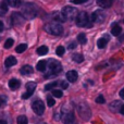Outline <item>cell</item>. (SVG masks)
Instances as JSON below:
<instances>
[{
    "label": "cell",
    "instance_id": "obj_12",
    "mask_svg": "<svg viewBox=\"0 0 124 124\" xmlns=\"http://www.w3.org/2000/svg\"><path fill=\"white\" fill-rule=\"evenodd\" d=\"M77 77H78V74H77V72H76V71H74V70L69 71V72L66 73V78H68V81L71 82V83L76 82Z\"/></svg>",
    "mask_w": 124,
    "mask_h": 124
},
{
    "label": "cell",
    "instance_id": "obj_36",
    "mask_svg": "<svg viewBox=\"0 0 124 124\" xmlns=\"http://www.w3.org/2000/svg\"><path fill=\"white\" fill-rule=\"evenodd\" d=\"M60 84H61V87L63 88V89H66V88L69 87L68 82H60Z\"/></svg>",
    "mask_w": 124,
    "mask_h": 124
},
{
    "label": "cell",
    "instance_id": "obj_41",
    "mask_svg": "<svg viewBox=\"0 0 124 124\" xmlns=\"http://www.w3.org/2000/svg\"><path fill=\"white\" fill-rule=\"evenodd\" d=\"M0 124H7V122L4 120H0Z\"/></svg>",
    "mask_w": 124,
    "mask_h": 124
},
{
    "label": "cell",
    "instance_id": "obj_43",
    "mask_svg": "<svg viewBox=\"0 0 124 124\" xmlns=\"http://www.w3.org/2000/svg\"><path fill=\"white\" fill-rule=\"evenodd\" d=\"M37 124H47V123H44V122H40V123H37Z\"/></svg>",
    "mask_w": 124,
    "mask_h": 124
},
{
    "label": "cell",
    "instance_id": "obj_39",
    "mask_svg": "<svg viewBox=\"0 0 124 124\" xmlns=\"http://www.w3.org/2000/svg\"><path fill=\"white\" fill-rule=\"evenodd\" d=\"M3 27H4V26H3V23L0 21V32H2V31H3Z\"/></svg>",
    "mask_w": 124,
    "mask_h": 124
},
{
    "label": "cell",
    "instance_id": "obj_6",
    "mask_svg": "<svg viewBox=\"0 0 124 124\" xmlns=\"http://www.w3.org/2000/svg\"><path fill=\"white\" fill-rule=\"evenodd\" d=\"M77 111H78L81 118L84 119V120H88V119L90 118V116H92L89 108H88V106L85 105V103H79V105L77 106Z\"/></svg>",
    "mask_w": 124,
    "mask_h": 124
},
{
    "label": "cell",
    "instance_id": "obj_17",
    "mask_svg": "<svg viewBox=\"0 0 124 124\" xmlns=\"http://www.w3.org/2000/svg\"><path fill=\"white\" fill-rule=\"evenodd\" d=\"M97 4H98L100 8L106 9V8H109V7H111L112 1H111V0H98V1H97Z\"/></svg>",
    "mask_w": 124,
    "mask_h": 124
},
{
    "label": "cell",
    "instance_id": "obj_37",
    "mask_svg": "<svg viewBox=\"0 0 124 124\" xmlns=\"http://www.w3.org/2000/svg\"><path fill=\"white\" fill-rule=\"evenodd\" d=\"M75 47H76V44L75 43H71L70 45H69V49H74Z\"/></svg>",
    "mask_w": 124,
    "mask_h": 124
},
{
    "label": "cell",
    "instance_id": "obj_40",
    "mask_svg": "<svg viewBox=\"0 0 124 124\" xmlns=\"http://www.w3.org/2000/svg\"><path fill=\"white\" fill-rule=\"evenodd\" d=\"M120 112H121V113H122L123 116H124V105L122 106V107H121V109H120Z\"/></svg>",
    "mask_w": 124,
    "mask_h": 124
},
{
    "label": "cell",
    "instance_id": "obj_28",
    "mask_svg": "<svg viewBox=\"0 0 124 124\" xmlns=\"http://www.w3.org/2000/svg\"><path fill=\"white\" fill-rule=\"evenodd\" d=\"M52 96L57 97V98H61V97L63 96V93H62V90H60V89H54L52 90Z\"/></svg>",
    "mask_w": 124,
    "mask_h": 124
},
{
    "label": "cell",
    "instance_id": "obj_20",
    "mask_svg": "<svg viewBox=\"0 0 124 124\" xmlns=\"http://www.w3.org/2000/svg\"><path fill=\"white\" fill-rule=\"evenodd\" d=\"M121 32H122V28H121V26H119V25L113 26V28L111 30V34L113 35V36H120Z\"/></svg>",
    "mask_w": 124,
    "mask_h": 124
},
{
    "label": "cell",
    "instance_id": "obj_11",
    "mask_svg": "<svg viewBox=\"0 0 124 124\" xmlns=\"http://www.w3.org/2000/svg\"><path fill=\"white\" fill-rule=\"evenodd\" d=\"M62 120H63L64 124H74V121H75L74 113H73L72 111L65 112V113H63V116H62Z\"/></svg>",
    "mask_w": 124,
    "mask_h": 124
},
{
    "label": "cell",
    "instance_id": "obj_19",
    "mask_svg": "<svg viewBox=\"0 0 124 124\" xmlns=\"http://www.w3.org/2000/svg\"><path fill=\"white\" fill-rule=\"evenodd\" d=\"M7 4L13 7V8H17V7L22 6V2L20 1V0H8V1H7Z\"/></svg>",
    "mask_w": 124,
    "mask_h": 124
},
{
    "label": "cell",
    "instance_id": "obj_4",
    "mask_svg": "<svg viewBox=\"0 0 124 124\" xmlns=\"http://www.w3.org/2000/svg\"><path fill=\"white\" fill-rule=\"evenodd\" d=\"M75 21H76V25L79 26V27H92V24L89 22V16L84 11L83 12H79L77 14Z\"/></svg>",
    "mask_w": 124,
    "mask_h": 124
},
{
    "label": "cell",
    "instance_id": "obj_32",
    "mask_svg": "<svg viewBox=\"0 0 124 124\" xmlns=\"http://www.w3.org/2000/svg\"><path fill=\"white\" fill-rule=\"evenodd\" d=\"M47 105L49 106V107H52V106L56 105V101H54V99L52 98V97H47Z\"/></svg>",
    "mask_w": 124,
    "mask_h": 124
},
{
    "label": "cell",
    "instance_id": "obj_33",
    "mask_svg": "<svg viewBox=\"0 0 124 124\" xmlns=\"http://www.w3.org/2000/svg\"><path fill=\"white\" fill-rule=\"evenodd\" d=\"M96 102L97 103H105L106 100H105V98H103V96H101V95H100V96L97 97V98H96Z\"/></svg>",
    "mask_w": 124,
    "mask_h": 124
},
{
    "label": "cell",
    "instance_id": "obj_2",
    "mask_svg": "<svg viewBox=\"0 0 124 124\" xmlns=\"http://www.w3.org/2000/svg\"><path fill=\"white\" fill-rule=\"evenodd\" d=\"M48 69H49V72L46 73V77H49L50 75L54 76L57 75L62 71V65L59 61L57 60H48Z\"/></svg>",
    "mask_w": 124,
    "mask_h": 124
},
{
    "label": "cell",
    "instance_id": "obj_25",
    "mask_svg": "<svg viewBox=\"0 0 124 124\" xmlns=\"http://www.w3.org/2000/svg\"><path fill=\"white\" fill-rule=\"evenodd\" d=\"M77 40H78V43H81L82 45L86 44V43H87V38H86V35L83 34V33L78 34V36H77Z\"/></svg>",
    "mask_w": 124,
    "mask_h": 124
},
{
    "label": "cell",
    "instance_id": "obj_24",
    "mask_svg": "<svg viewBox=\"0 0 124 124\" xmlns=\"http://www.w3.org/2000/svg\"><path fill=\"white\" fill-rule=\"evenodd\" d=\"M54 20H56L57 22H61V23L66 21V19L63 16V14H62V13H59V12L54 13Z\"/></svg>",
    "mask_w": 124,
    "mask_h": 124
},
{
    "label": "cell",
    "instance_id": "obj_14",
    "mask_svg": "<svg viewBox=\"0 0 124 124\" xmlns=\"http://www.w3.org/2000/svg\"><path fill=\"white\" fill-rule=\"evenodd\" d=\"M33 72H34V69L31 65H24V66H22L21 70H20V73H21L22 75H30V74H32Z\"/></svg>",
    "mask_w": 124,
    "mask_h": 124
},
{
    "label": "cell",
    "instance_id": "obj_18",
    "mask_svg": "<svg viewBox=\"0 0 124 124\" xmlns=\"http://www.w3.org/2000/svg\"><path fill=\"white\" fill-rule=\"evenodd\" d=\"M72 60L74 62H76V63H82L84 61V57L81 54H74L72 56Z\"/></svg>",
    "mask_w": 124,
    "mask_h": 124
},
{
    "label": "cell",
    "instance_id": "obj_34",
    "mask_svg": "<svg viewBox=\"0 0 124 124\" xmlns=\"http://www.w3.org/2000/svg\"><path fill=\"white\" fill-rule=\"evenodd\" d=\"M6 102H7V98H6V96H0V108H1Z\"/></svg>",
    "mask_w": 124,
    "mask_h": 124
},
{
    "label": "cell",
    "instance_id": "obj_21",
    "mask_svg": "<svg viewBox=\"0 0 124 124\" xmlns=\"http://www.w3.org/2000/svg\"><path fill=\"white\" fill-rule=\"evenodd\" d=\"M26 49H27V45H26V44H20V45L16 46V48H15V52L22 54V52H24Z\"/></svg>",
    "mask_w": 124,
    "mask_h": 124
},
{
    "label": "cell",
    "instance_id": "obj_38",
    "mask_svg": "<svg viewBox=\"0 0 124 124\" xmlns=\"http://www.w3.org/2000/svg\"><path fill=\"white\" fill-rule=\"evenodd\" d=\"M120 97L122 99H124V88L123 89H121V92H120Z\"/></svg>",
    "mask_w": 124,
    "mask_h": 124
},
{
    "label": "cell",
    "instance_id": "obj_31",
    "mask_svg": "<svg viewBox=\"0 0 124 124\" xmlns=\"http://www.w3.org/2000/svg\"><path fill=\"white\" fill-rule=\"evenodd\" d=\"M0 10H1L3 13L8 11V4H7V1H2L1 3H0Z\"/></svg>",
    "mask_w": 124,
    "mask_h": 124
},
{
    "label": "cell",
    "instance_id": "obj_22",
    "mask_svg": "<svg viewBox=\"0 0 124 124\" xmlns=\"http://www.w3.org/2000/svg\"><path fill=\"white\" fill-rule=\"evenodd\" d=\"M37 54L39 56H45V54H48V47L47 46H40V47L37 49Z\"/></svg>",
    "mask_w": 124,
    "mask_h": 124
},
{
    "label": "cell",
    "instance_id": "obj_3",
    "mask_svg": "<svg viewBox=\"0 0 124 124\" xmlns=\"http://www.w3.org/2000/svg\"><path fill=\"white\" fill-rule=\"evenodd\" d=\"M44 30H45L48 34L58 36V35H61L62 33H63V26H62L60 23H49L44 26Z\"/></svg>",
    "mask_w": 124,
    "mask_h": 124
},
{
    "label": "cell",
    "instance_id": "obj_7",
    "mask_svg": "<svg viewBox=\"0 0 124 124\" xmlns=\"http://www.w3.org/2000/svg\"><path fill=\"white\" fill-rule=\"evenodd\" d=\"M32 109L37 116H41L45 111V103L41 100H36L32 103Z\"/></svg>",
    "mask_w": 124,
    "mask_h": 124
},
{
    "label": "cell",
    "instance_id": "obj_13",
    "mask_svg": "<svg viewBox=\"0 0 124 124\" xmlns=\"http://www.w3.org/2000/svg\"><path fill=\"white\" fill-rule=\"evenodd\" d=\"M21 86V82L16 78H12L9 81V87H10L11 90H16L17 88Z\"/></svg>",
    "mask_w": 124,
    "mask_h": 124
},
{
    "label": "cell",
    "instance_id": "obj_23",
    "mask_svg": "<svg viewBox=\"0 0 124 124\" xmlns=\"http://www.w3.org/2000/svg\"><path fill=\"white\" fill-rule=\"evenodd\" d=\"M108 41L106 38H100L98 39V41H97V46H98V48H100V49H102V48H105L106 46H107Z\"/></svg>",
    "mask_w": 124,
    "mask_h": 124
},
{
    "label": "cell",
    "instance_id": "obj_9",
    "mask_svg": "<svg viewBox=\"0 0 124 124\" xmlns=\"http://www.w3.org/2000/svg\"><path fill=\"white\" fill-rule=\"evenodd\" d=\"M35 89H36V83H34V82H28V83L26 84V93H24V94L22 95V98L28 99L34 94Z\"/></svg>",
    "mask_w": 124,
    "mask_h": 124
},
{
    "label": "cell",
    "instance_id": "obj_42",
    "mask_svg": "<svg viewBox=\"0 0 124 124\" xmlns=\"http://www.w3.org/2000/svg\"><path fill=\"white\" fill-rule=\"evenodd\" d=\"M120 39H121V40H124V36H122V37H120Z\"/></svg>",
    "mask_w": 124,
    "mask_h": 124
},
{
    "label": "cell",
    "instance_id": "obj_35",
    "mask_svg": "<svg viewBox=\"0 0 124 124\" xmlns=\"http://www.w3.org/2000/svg\"><path fill=\"white\" fill-rule=\"evenodd\" d=\"M72 3H75V4H81V3H84L86 2V0H71Z\"/></svg>",
    "mask_w": 124,
    "mask_h": 124
},
{
    "label": "cell",
    "instance_id": "obj_26",
    "mask_svg": "<svg viewBox=\"0 0 124 124\" xmlns=\"http://www.w3.org/2000/svg\"><path fill=\"white\" fill-rule=\"evenodd\" d=\"M17 124H27L28 123V120L27 118H26L25 116H20L19 118H17Z\"/></svg>",
    "mask_w": 124,
    "mask_h": 124
},
{
    "label": "cell",
    "instance_id": "obj_10",
    "mask_svg": "<svg viewBox=\"0 0 124 124\" xmlns=\"http://www.w3.org/2000/svg\"><path fill=\"white\" fill-rule=\"evenodd\" d=\"M11 20H12V24L13 25H23L24 22H25V19L22 15V13L19 12H13L12 15H11Z\"/></svg>",
    "mask_w": 124,
    "mask_h": 124
},
{
    "label": "cell",
    "instance_id": "obj_16",
    "mask_svg": "<svg viewBox=\"0 0 124 124\" xmlns=\"http://www.w3.org/2000/svg\"><path fill=\"white\" fill-rule=\"evenodd\" d=\"M47 65H48V60H41L37 63L36 68H37V70L40 71V72H45Z\"/></svg>",
    "mask_w": 124,
    "mask_h": 124
},
{
    "label": "cell",
    "instance_id": "obj_5",
    "mask_svg": "<svg viewBox=\"0 0 124 124\" xmlns=\"http://www.w3.org/2000/svg\"><path fill=\"white\" fill-rule=\"evenodd\" d=\"M61 13L63 14V16L65 17L66 20H70V21H72V20L76 19L77 16V10L75 8H73V7H64L63 9H62Z\"/></svg>",
    "mask_w": 124,
    "mask_h": 124
},
{
    "label": "cell",
    "instance_id": "obj_29",
    "mask_svg": "<svg viewBox=\"0 0 124 124\" xmlns=\"http://www.w3.org/2000/svg\"><path fill=\"white\" fill-rule=\"evenodd\" d=\"M64 51H65V49H64V47L63 46H59V47H57V49H56V52H57V54H58L59 57H62L64 54Z\"/></svg>",
    "mask_w": 124,
    "mask_h": 124
},
{
    "label": "cell",
    "instance_id": "obj_8",
    "mask_svg": "<svg viewBox=\"0 0 124 124\" xmlns=\"http://www.w3.org/2000/svg\"><path fill=\"white\" fill-rule=\"evenodd\" d=\"M90 20H92L94 23H102L106 20V14L103 13L102 10H97L92 14Z\"/></svg>",
    "mask_w": 124,
    "mask_h": 124
},
{
    "label": "cell",
    "instance_id": "obj_30",
    "mask_svg": "<svg viewBox=\"0 0 124 124\" xmlns=\"http://www.w3.org/2000/svg\"><path fill=\"white\" fill-rule=\"evenodd\" d=\"M57 85H58V82H52V83H49V84H47V85L45 86V89L46 90H50V89H52L54 87H56Z\"/></svg>",
    "mask_w": 124,
    "mask_h": 124
},
{
    "label": "cell",
    "instance_id": "obj_1",
    "mask_svg": "<svg viewBox=\"0 0 124 124\" xmlns=\"http://www.w3.org/2000/svg\"><path fill=\"white\" fill-rule=\"evenodd\" d=\"M38 14V9L32 2H25L22 4V15L24 19L27 20H33L37 16Z\"/></svg>",
    "mask_w": 124,
    "mask_h": 124
},
{
    "label": "cell",
    "instance_id": "obj_27",
    "mask_svg": "<svg viewBox=\"0 0 124 124\" xmlns=\"http://www.w3.org/2000/svg\"><path fill=\"white\" fill-rule=\"evenodd\" d=\"M14 44V40H13L12 38H9L6 40V43H4V48L6 49H10L11 47H12V45Z\"/></svg>",
    "mask_w": 124,
    "mask_h": 124
},
{
    "label": "cell",
    "instance_id": "obj_15",
    "mask_svg": "<svg viewBox=\"0 0 124 124\" xmlns=\"http://www.w3.org/2000/svg\"><path fill=\"white\" fill-rule=\"evenodd\" d=\"M15 64H16V59L12 56L8 57V58L6 59V61H4V65H6V68H11V66L15 65Z\"/></svg>",
    "mask_w": 124,
    "mask_h": 124
}]
</instances>
